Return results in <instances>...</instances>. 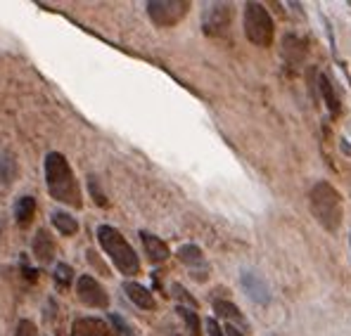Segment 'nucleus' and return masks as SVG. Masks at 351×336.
I'll use <instances>...</instances> for the list:
<instances>
[{"label": "nucleus", "mask_w": 351, "mask_h": 336, "mask_svg": "<svg viewBox=\"0 0 351 336\" xmlns=\"http://www.w3.org/2000/svg\"><path fill=\"white\" fill-rule=\"evenodd\" d=\"M45 188H48V194L55 201H60V204L71 206V209H81L84 206L81 188L76 183V175L64 154L50 152L45 157Z\"/></svg>", "instance_id": "nucleus-1"}, {"label": "nucleus", "mask_w": 351, "mask_h": 336, "mask_svg": "<svg viewBox=\"0 0 351 336\" xmlns=\"http://www.w3.org/2000/svg\"><path fill=\"white\" fill-rule=\"evenodd\" d=\"M311 214L325 232H337L344 220V201L335 185L318 180L311 188Z\"/></svg>", "instance_id": "nucleus-2"}, {"label": "nucleus", "mask_w": 351, "mask_h": 336, "mask_svg": "<svg viewBox=\"0 0 351 336\" xmlns=\"http://www.w3.org/2000/svg\"><path fill=\"white\" fill-rule=\"evenodd\" d=\"M97 242H100L102 251L110 256V261L114 263V268L121 275L136 277L141 272V258H138L136 249L126 242V237L112 225H100L97 227Z\"/></svg>", "instance_id": "nucleus-3"}, {"label": "nucleus", "mask_w": 351, "mask_h": 336, "mask_svg": "<svg viewBox=\"0 0 351 336\" xmlns=\"http://www.w3.org/2000/svg\"><path fill=\"white\" fill-rule=\"evenodd\" d=\"M242 27H245V36H247V40H250L252 45H256V48H271V45H273L276 24H273L266 5L247 3Z\"/></svg>", "instance_id": "nucleus-4"}, {"label": "nucleus", "mask_w": 351, "mask_h": 336, "mask_svg": "<svg viewBox=\"0 0 351 336\" xmlns=\"http://www.w3.org/2000/svg\"><path fill=\"white\" fill-rule=\"evenodd\" d=\"M188 10H190L188 0H152V3H147L149 19L162 29L176 27L180 19H185Z\"/></svg>", "instance_id": "nucleus-5"}, {"label": "nucleus", "mask_w": 351, "mask_h": 336, "mask_svg": "<svg viewBox=\"0 0 351 336\" xmlns=\"http://www.w3.org/2000/svg\"><path fill=\"white\" fill-rule=\"evenodd\" d=\"M230 19H233V10L228 3H211L206 5L202 14V29L206 36H221L226 34L230 27Z\"/></svg>", "instance_id": "nucleus-6"}, {"label": "nucleus", "mask_w": 351, "mask_h": 336, "mask_svg": "<svg viewBox=\"0 0 351 336\" xmlns=\"http://www.w3.org/2000/svg\"><path fill=\"white\" fill-rule=\"evenodd\" d=\"M76 294H79L81 303H86L88 308L105 310L110 306V296H107L105 287L93 275H81L79 280H76Z\"/></svg>", "instance_id": "nucleus-7"}, {"label": "nucleus", "mask_w": 351, "mask_h": 336, "mask_svg": "<svg viewBox=\"0 0 351 336\" xmlns=\"http://www.w3.org/2000/svg\"><path fill=\"white\" fill-rule=\"evenodd\" d=\"M240 284H242V292H245L254 303H261V306L271 303V289H268V282L263 280L261 275L245 270L240 275Z\"/></svg>", "instance_id": "nucleus-8"}, {"label": "nucleus", "mask_w": 351, "mask_h": 336, "mask_svg": "<svg viewBox=\"0 0 351 336\" xmlns=\"http://www.w3.org/2000/svg\"><path fill=\"white\" fill-rule=\"evenodd\" d=\"M178 261L183 263V266H188L190 270L195 272V277L197 280H206V272H209V266H206V258L199 246L195 244H183L178 249Z\"/></svg>", "instance_id": "nucleus-9"}, {"label": "nucleus", "mask_w": 351, "mask_h": 336, "mask_svg": "<svg viewBox=\"0 0 351 336\" xmlns=\"http://www.w3.org/2000/svg\"><path fill=\"white\" fill-rule=\"evenodd\" d=\"M71 336H114V332L100 318H79L71 324Z\"/></svg>", "instance_id": "nucleus-10"}, {"label": "nucleus", "mask_w": 351, "mask_h": 336, "mask_svg": "<svg viewBox=\"0 0 351 336\" xmlns=\"http://www.w3.org/2000/svg\"><path fill=\"white\" fill-rule=\"evenodd\" d=\"M141 242H143V249H145V256L149 258L152 263H164L169 256H171V251H169L167 242L162 240V237L152 235V232H141Z\"/></svg>", "instance_id": "nucleus-11"}, {"label": "nucleus", "mask_w": 351, "mask_h": 336, "mask_svg": "<svg viewBox=\"0 0 351 336\" xmlns=\"http://www.w3.org/2000/svg\"><path fill=\"white\" fill-rule=\"evenodd\" d=\"M123 294H126L128 301L136 303L138 308H143V310H154V308H157V301H154L152 292H149L147 287H143V284L131 282V280L123 282Z\"/></svg>", "instance_id": "nucleus-12"}, {"label": "nucleus", "mask_w": 351, "mask_h": 336, "mask_svg": "<svg viewBox=\"0 0 351 336\" xmlns=\"http://www.w3.org/2000/svg\"><path fill=\"white\" fill-rule=\"evenodd\" d=\"M31 249H34V258L38 263H50L55 258V240L50 237L48 230H38L34 237V244H31Z\"/></svg>", "instance_id": "nucleus-13"}, {"label": "nucleus", "mask_w": 351, "mask_h": 336, "mask_svg": "<svg viewBox=\"0 0 351 336\" xmlns=\"http://www.w3.org/2000/svg\"><path fill=\"white\" fill-rule=\"evenodd\" d=\"M214 313L219 315L221 320H228L233 327H240V329H247L250 324H247L245 315H242V310L235 306V303L230 301H223V298H219V301H214Z\"/></svg>", "instance_id": "nucleus-14"}, {"label": "nucleus", "mask_w": 351, "mask_h": 336, "mask_svg": "<svg viewBox=\"0 0 351 336\" xmlns=\"http://www.w3.org/2000/svg\"><path fill=\"white\" fill-rule=\"evenodd\" d=\"M282 55H285V60L290 62L292 66H299L304 62V57H306V45H304L302 38L290 34L282 38Z\"/></svg>", "instance_id": "nucleus-15"}, {"label": "nucleus", "mask_w": 351, "mask_h": 336, "mask_svg": "<svg viewBox=\"0 0 351 336\" xmlns=\"http://www.w3.org/2000/svg\"><path fill=\"white\" fill-rule=\"evenodd\" d=\"M36 216V199L34 196H19L14 204V220L19 227H29Z\"/></svg>", "instance_id": "nucleus-16"}, {"label": "nucleus", "mask_w": 351, "mask_h": 336, "mask_svg": "<svg viewBox=\"0 0 351 336\" xmlns=\"http://www.w3.org/2000/svg\"><path fill=\"white\" fill-rule=\"evenodd\" d=\"M318 88H321V95H323L325 105H328L330 114H332V116H337V114L342 112V102H339L337 90L332 88V83H330V79L325 74L318 76Z\"/></svg>", "instance_id": "nucleus-17"}, {"label": "nucleus", "mask_w": 351, "mask_h": 336, "mask_svg": "<svg viewBox=\"0 0 351 336\" xmlns=\"http://www.w3.org/2000/svg\"><path fill=\"white\" fill-rule=\"evenodd\" d=\"M50 220H53L55 230L64 237H71V235L79 232V223H76V218L71 214H66V211H53V214H50Z\"/></svg>", "instance_id": "nucleus-18"}, {"label": "nucleus", "mask_w": 351, "mask_h": 336, "mask_svg": "<svg viewBox=\"0 0 351 336\" xmlns=\"http://www.w3.org/2000/svg\"><path fill=\"white\" fill-rule=\"evenodd\" d=\"M74 280V270H71L66 263H58V268H55V284H58L60 289H66Z\"/></svg>", "instance_id": "nucleus-19"}, {"label": "nucleus", "mask_w": 351, "mask_h": 336, "mask_svg": "<svg viewBox=\"0 0 351 336\" xmlns=\"http://www.w3.org/2000/svg\"><path fill=\"white\" fill-rule=\"evenodd\" d=\"M178 315L185 320V324H188L190 332L197 336L199 334V318H197V313H195V310H190V308H185V306H178Z\"/></svg>", "instance_id": "nucleus-20"}, {"label": "nucleus", "mask_w": 351, "mask_h": 336, "mask_svg": "<svg viewBox=\"0 0 351 336\" xmlns=\"http://www.w3.org/2000/svg\"><path fill=\"white\" fill-rule=\"evenodd\" d=\"M14 336H38L36 332V324L31 320H19L17 329H14Z\"/></svg>", "instance_id": "nucleus-21"}, {"label": "nucleus", "mask_w": 351, "mask_h": 336, "mask_svg": "<svg viewBox=\"0 0 351 336\" xmlns=\"http://www.w3.org/2000/svg\"><path fill=\"white\" fill-rule=\"evenodd\" d=\"M88 185H90V194L95 196L97 204H100V206H107V196L100 192V188H97V180H95V178H90V183H88Z\"/></svg>", "instance_id": "nucleus-22"}, {"label": "nucleus", "mask_w": 351, "mask_h": 336, "mask_svg": "<svg viewBox=\"0 0 351 336\" xmlns=\"http://www.w3.org/2000/svg\"><path fill=\"white\" fill-rule=\"evenodd\" d=\"M206 334H209V336H226L223 327H221V324L216 322L214 318H209V320H206Z\"/></svg>", "instance_id": "nucleus-23"}, {"label": "nucleus", "mask_w": 351, "mask_h": 336, "mask_svg": "<svg viewBox=\"0 0 351 336\" xmlns=\"http://www.w3.org/2000/svg\"><path fill=\"white\" fill-rule=\"evenodd\" d=\"M223 332H226V336H245V334H242V329L233 327V324H226Z\"/></svg>", "instance_id": "nucleus-24"}, {"label": "nucleus", "mask_w": 351, "mask_h": 336, "mask_svg": "<svg viewBox=\"0 0 351 336\" xmlns=\"http://www.w3.org/2000/svg\"><path fill=\"white\" fill-rule=\"evenodd\" d=\"M349 244H351V242H349Z\"/></svg>", "instance_id": "nucleus-25"}]
</instances>
